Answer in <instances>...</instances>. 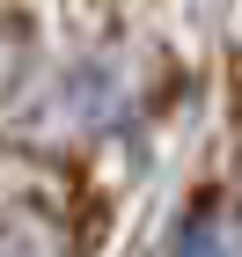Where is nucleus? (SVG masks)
Instances as JSON below:
<instances>
[{"label": "nucleus", "instance_id": "f257e3e1", "mask_svg": "<svg viewBox=\"0 0 242 257\" xmlns=\"http://www.w3.org/2000/svg\"><path fill=\"white\" fill-rule=\"evenodd\" d=\"M0 257H66V228L44 206H8L0 213Z\"/></svg>", "mask_w": 242, "mask_h": 257}, {"label": "nucleus", "instance_id": "f03ea898", "mask_svg": "<svg viewBox=\"0 0 242 257\" xmlns=\"http://www.w3.org/2000/svg\"><path fill=\"white\" fill-rule=\"evenodd\" d=\"M183 257H242V235H227L220 220H198L183 235Z\"/></svg>", "mask_w": 242, "mask_h": 257}, {"label": "nucleus", "instance_id": "7ed1b4c3", "mask_svg": "<svg viewBox=\"0 0 242 257\" xmlns=\"http://www.w3.org/2000/svg\"><path fill=\"white\" fill-rule=\"evenodd\" d=\"M22 66H30V52H22V30L8 15H0V103L15 96V81H22Z\"/></svg>", "mask_w": 242, "mask_h": 257}]
</instances>
